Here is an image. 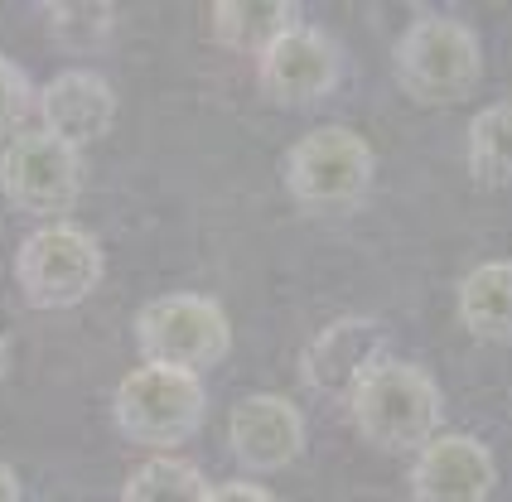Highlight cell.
Here are the masks:
<instances>
[{
	"instance_id": "7a4b0ae2",
	"label": "cell",
	"mask_w": 512,
	"mask_h": 502,
	"mask_svg": "<svg viewBox=\"0 0 512 502\" xmlns=\"http://www.w3.org/2000/svg\"><path fill=\"white\" fill-rule=\"evenodd\" d=\"M348 416L358 435L377 449H421L435 440V425L445 416V396L421 363L387 358L368 372V382L348 396Z\"/></svg>"
},
{
	"instance_id": "9c48e42d",
	"label": "cell",
	"mask_w": 512,
	"mask_h": 502,
	"mask_svg": "<svg viewBox=\"0 0 512 502\" xmlns=\"http://www.w3.org/2000/svg\"><path fill=\"white\" fill-rule=\"evenodd\" d=\"M343 73L339 44L314 25H295L256 58V83L276 107H310L324 102Z\"/></svg>"
},
{
	"instance_id": "ac0fdd59",
	"label": "cell",
	"mask_w": 512,
	"mask_h": 502,
	"mask_svg": "<svg viewBox=\"0 0 512 502\" xmlns=\"http://www.w3.org/2000/svg\"><path fill=\"white\" fill-rule=\"evenodd\" d=\"M29 107H34V87H29L25 68H20L15 58L0 54V136L15 131V126L25 121Z\"/></svg>"
},
{
	"instance_id": "2e32d148",
	"label": "cell",
	"mask_w": 512,
	"mask_h": 502,
	"mask_svg": "<svg viewBox=\"0 0 512 502\" xmlns=\"http://www.w3.org/2000/svg\"><path fill=\"white\" fill-rule=\"evenodd\" d=\"M44 20H49V39L68 54H97L107 49L116 34V5L107 0H49L44 5Z\"/></svg>"
},
{
	"instance_id": "6da1fadb",
	"label": "cell",
	"mask_w": 512,
	"mask_h": 502,
	"mask_svg": "<svg viewBox=\"0 0 512 502\" xmlns=\"http://www.w3.org/2000/svg\"><path fill=\"white\" fill-rule=\"evenodd\" d=\"M397 83L421 107H455L484 78L479 34L450 15H421L397 39Z\"/></svg>"
},
{
	"instance_id": "7c38bea8",
	"label": "cell",
	"mask_w": 512,
	"mask_h": 502,
	"mask_svg": "<svg viewBox=\"0 0 512 502\" xmlns=\"http://www.w3.org/2000/svg\"><path fill=\"white\" fill-rule=\"evenodd\" d=\"M498 483L493 454L474 435H435L411 464L416 502H488Z\"/></svg>"
},
{
	"instance_id": "5bb4252c",
	"label": "cell",
	"mask_w": 512,
	"mask_h": 502,
	"mask_svg": "<svg viewBox=\"0 0 512 502\" xmlns=\"http://www.w3.org/2000/svg\"><path fill=\"white\" fill-rule=\"evenodd\" d=\"M459 324L484 343H512V261H484L459 280Z\"/></svg>"
},
{
	"instance_id": "ffe728a7",
	"label": "cell",
	"mask_w": 512,
	"mask_h": 502,
	"mask_svg": "<svg viewBox=\"0 0 512 502\" xmlns=\"http://www.w3.org/2000/svg\"><path fill=\"white\" fill-rule=\"evenodd\" d=\"M25 493H20V478H15V469H5L0 464V502H20Z\"/></svg>"
},
{
	"instance_id": "30bf717a",
	"label": "cell",
	"mask_w": 512,
	"mask_h": 502,
	"mask_svg": "<svg viewBox=\"0 0 512 502\" xmlns=\"http://www.w3.org/2000/svg\"><path fill=\"white\" fill-rule=\"evenodd\" d=\"M228 449L237 454V464H247L252 474H276L285 464H295L300 449H305L300 406L276 396V391L242 396L228 416Z\"/></svg>"
},
{
	"instance_id": "277c9868",
	"label": "cell",
	"mask_w": 512,
	"mask_h": 502,
	"mask_svg": "<svg viewBox=\"0 0 512 502\" xmlns=\"http://www.w3.org/2000/svg\"><path fill=\"white\" fill-rule=\"evenodd\" d=\"M136 343H141L150 367H174V372H208L228 358L232 324L228 309L208 295H160L136 314Z\"/></svg>"
},
{
	"instance_id": "e0dca14e",
	"label": "cell",
	"mask_w": 512,
	"mask_h": 502,
	"mask_svg": "<svg viewBox=\"0 0 512 502\" xmlns=\"http://www.w3.org/2000/svg\"><path fill=\"white\" fill-rule=\"evenodd\" d=\"M208 478L189 464V459H170V454H155L145 459L136 474L126 478L121 502H208Z\"/></svg>"
},
{
	"instance_id": "4fadbf2b",
	"label": "cell",
	"mask_w": 512,
	"mask_h": 502,
	"mask_svg": "<svg viewBox=\"0 0 512 502\" xmlns=\"http://www.w3.org/2000/svg\"><path fill=\"white\" fill-rule=\"evenodd\" d=\"M213 20V39L232 49V54H266L281 34L300 25V5L290 0H218L208 10Z\"/></svg>"
},
{
	"instance_id": "3957f363",
	"label": "cell",
	"mask_w": 512,
	"mask_h": 502,
	"mask_svg": "<svg viewBox=\"0 0 512 502\" xmlns=\"http://www.w3.org/2000/svg\"><path fill=\"white\" fill-rule=\"evenodd\" d=\"M208 416V391L194 372L174 367H136L112 396L116 430L145 449H174L199 435Z\"/></svg>"
},
{
	"instance_id": "5b68a950",
	"label": "cell",
	"mask_w": 512,
	"mask_h": 502,
	"mask_svg": "<svg viewBox=\"0 0 512 502\" xmlns=\"http://www.w3.org/2000/svg\"><path fill=\"white\" fill-rule=\"evenodd\" d=\"M102 242L73 223L34 227L15 251V280L34 309H73L102 285Z\"/></svg>"
},
{
	"instance_id": "ba28073f",
	"label": "cell",
	"mask_w": 512,
	"mask_h": 502,
	"mask_svg": "<svg viewBox=\"0 0 512 502\" xmlns=\"http://www.w3.org/2000/svg\"><path fill=\"white\" fill-rule=\"evenodd\" d=\"M377 363H387V329H382L377 319L348 314V319L324 324V329L305 343V353H300V382H305L314 396L348 401L353 391L368 382V372Z\"/></svg>"
},
{
	"instance_id": "8992f818",
	"label": "cell",
	"mask_w": 512,
	"mask_h": 502,
	"mask_svg": "<svg viewBox=\"0 0 512 502\" xmlns=\"http://www.w3.org/2000/svg\"><path fill=\"white\" fill-rule=\"evenodd\" d=\"M372 145L348 126H319L310 136H300L285 155V189L295 203H305L314 213H339L363 203L372 189Z\"/></svg>"
},
{
	"instance_id": "8fae6325",
	"label": "cell",
	"mask_w": 512,
	"mask_h": 502,
	"mask_svg": "<svg viewBox=\"0 0 512 502\" xmlns=\"http://www.w3.org/2000/svg\"><path fill=\"white\" fill-rule=\"evenodd\" d=\"M34 112H39V131L44 136L63 140L83 155V145L102 140L116 126V92L102 73L92 68H68L58 73L54 83H44V92L34 97Z\"/></svg>"
},
{
	"instance_id": "52a82bcc",
	"label": "cell",
	"mask_w": 512,
	"mask_h": 502,
	"mask_svg": "<svg viewBox=\"0 0 512 502\" xmlns=\"http://www.w3.org/2000/svg\"><path fill=\"white\" fill-rule=\"evenodd\" d=\"M0 194L29 218L63 223L83 198V155L44 131H20L0 155Z\"/></svg>"
},
{
	"instance_id": "d6986e66",
	"label": "cell",
	"mask_w": 512,
	"mask_h": 502,
	"mask_svg": "<svg viewBox=\"0 0 512 502\" xmlns=\"http://www.w3.org/2000/svg\"><path fill=\"white\" fill-rule=\"evenodd\" d=\"M208 502H276L266 488H256L247 478H232V483H218V488H208Z\"/></svg>"
},
{
	"instance_id": "44dd1931",
	"label": "cell",
	"mask_w": 512,
	"mask_h": 502,
	"mask_svg": "<svg viewBox=\"0 0 512 502\" xmlns=\"http://www.w3.org/2000/svg\"><path fill=\"white\" fill-rule=\"evenodd\" d=\"M0 377H5V334H0Z\"/></svg>"
},
{
	"instance_id": "9a60e30c",
	"label": "cell",
	"mask_w": 512,
	"mask_h": 502,
	"mask_svg": "<svg viewBox=\"0 0 512 502\" xmlns=\"http://www.w3.org/2000/svg\"><path fill=\"white\" fill-rule=\"evenodd\" d=\"M464 155L479 189H512V102H493L469 121Z\"/></svg>"
}]
</instances>
